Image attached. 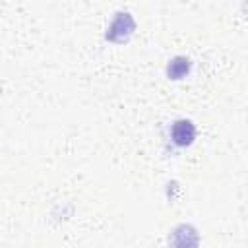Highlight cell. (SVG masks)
Returning a JSON list of instances; mask_svg holds the SVG:
<instances>
[{
  "mask_svg": "<svg viewBox=\"0 0 248 248\" xmlns=\"http://www.w3.org/2000/svg\"><path fill=\"white\" fill-rule=\"evenodd\" d=\"M134 29H136L134 17L128 12H116L114 17H112V21L107 27L105 37L110 43H124V41L130 39V35L134 33Z\"/></svg>",
  "mask_w": 248,
  "mask_h": 248,
  "instance_id": "cell-1",
  "label": "cell"
},
{
  "mask_svg": "<svg viewBox=\"0 0 248 248\" xmlns=\"http://www.w3.org/2000/svg\"><path fill=\"white\" fill-rule=\"evenodd\" d=\"M194 138H196V126H194L192 120L180 118V120H176L172 124V128H170V140H172L174 145L188 147V145H192Z\"/></svg>",
  "mask_w": 248,
  "mask_h": 248,
  "instance_id": "cell-2",
  "label": "cell"
},
{
  "mask_svg": "<svg viewBox=\"0 0 248 248\" xmlns=\"http://www.w3.org/2000/svg\"><path fill=\"white\" fill-rule=\"evenodd\" d=\"M190 72V58L186 56H174L167 66V76L170 79H182Z\"/></svg>",
  "mask_w": 248,
  "mask_h": 248,
  "instance_id": "cell-3",
  "label": "cell"
}]
</instances>
